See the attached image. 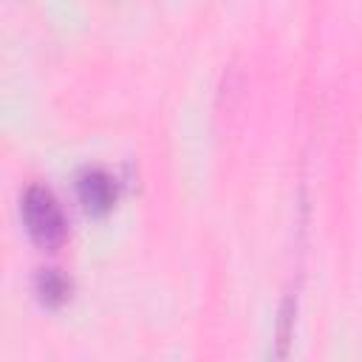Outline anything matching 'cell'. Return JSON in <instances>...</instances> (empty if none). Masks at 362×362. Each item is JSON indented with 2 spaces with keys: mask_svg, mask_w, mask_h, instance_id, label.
<instances>
[{
  "mask_svg": "<svg viewBox=\"0 0 362 362\" xmlns=\"http://www.w3.org/2000/svg\"><path fill=\"white\" fill-rule=\"evenodd\" d=\"M40 291H42V300H45V303H59V300L68 294V283H65L59 274L48 272V274L40 280Z\"/></svg>",
  "mask_w": 362,
  "mask_h": 362,
  "instance_id": "obj_3",
  "label": "cell"
},
{
  "mask_svg": "<svg viewBox=\"0 0 362 362\" xmlns=\"http://www.w3.org/2000/svg\"><path fill=\"white\" fill-rule=\"evenodd\" d=\"M79 198L88 209L93 212H102L113 204L116 192H113V181L102 173V170H88L82 178H79Z\"/></svg>",
  "mask_w": 362,
  "mask_h": 362,
  "instance_id": "obj_2",
  "label": "cell"
},
{
  "mask_svg": "<svg viewBox=\"0 0 362 362\" xmlns=\"http://www.w3.org/2000/svg\"><path fill=\"white\" fill-rule=\"evenodd\" d=\"M23 221H25L28 235L45 249L59 246L62 238H65L62 209L45 187H28L25 189V195H23Z\"/></svg>",
  "mask_w": 362,
  "mask_h": 362,
  "instance_id": "obj_1",
  "label": "cell"
}]
</instances>
